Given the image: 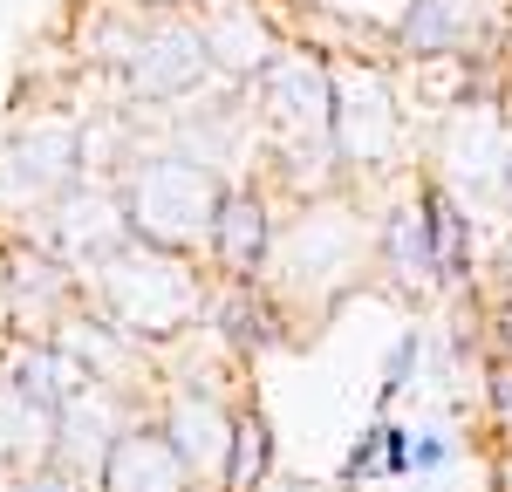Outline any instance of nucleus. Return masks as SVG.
<instances>
[{"instance_id":"nucleus-1","label":"nucleus","mask_w":512,"mask_h":492,"mask_svg":"<svg viewBox=\"0 0 512 492\" xmlns=\"http://www.w3.org/2000/svg\"><path fill=\"white\" fill-rule=\"evenodd\" d=\"M362 274H376V226L362 219L349 185H335L315 199H294V212L274 226V253L260 267V287L274 294V308L294 328L301 308H315V315L342 308Z\"/></svg>"},{"instance_id":"nucleus-2","label":"nucleus","mask_w":512,"mask_h":492,"mask_svg":"<svg viewBox=\"0 0 512 492\" xmlns=\"http://www.w3.org/2000/svg\"><path fill=\"white\" fill-rule=\"evenodd\" d=\"M246 89H253V123H260V144H267V171H274L294 199H315V192L349 185L342 164H335V144H328L335 62L321 48L287 41Z\"/></svg>"},{"instance_id":"nucleus-3","label":"nucleus","mask_w":512,"mask_h":492,"mask_svg":"<svg viewBox=\"0 0 512 492\" xmlns=\"http://www.w3.org/2000/svg\"><path fill=\"white\" fill-rule=\"evenodd\" d=\"M82 301L123 328L137 349H171L205 328L212 308V274L192 253H164V246L123 240L117 253H103L96 267H82Z\"/></svg>"},{"instance_id":"nucleus-4","label":"nucleus","mask_w":512,"mask_h":492,"mask_svg":"<svg viewBox=\"0 0 512 492\" xmlns=\"http://www.w3.org/2000/svg\"><path fill=\"white\" fill-rule=\"evenodd\" d=\"M226 192V171L198 158L185 144H158V151H130L117 171V199L130 219V240L164 246V253H192L205 246L212 205Z\"/></svg>"},{"instance_id":"nucleus-5","label":"nucleus","mask_w":512,"mask_h":492,"mask_svg":"<svg viewBox=\"0 0 512 492\" xmlns=\"http://www.w3.org/2000/svg\"><path fill=\"white\" fill-rule=\"evenodd\" d=\"M328 144L342 178H383L410 164V117L403 96L376 62H342L335 69V117H328Z\"/></svg>"},{"instance_id":"nucleus-6","label":"nucleus","mask_w":512,"mask_h":492,"mask_svg":"<svg viewBox=\"0 0 512 492\" xmlns=\"http://www.w3.org/2000/svg\"><path fill=\"white\" fill-rule=\"evenodd\" d=\"M274 192L267 178H226V192L212 205V226H205V246H198V267L212 281H260L267 253H274Z\"/></svg>"},{"instance_id":"nucleus-7","label":"nucleus","mask_w":512,"mask_h":492,"mask_svg":"<svg viewBox=\"0 0 512 492\" xmlns=\"http://www.w3.org/2000/svg\"><path fill=\"white\" fill-rule=\"evenodd\" d=\"M28 226H35V240L48 246V253H62L76 274L130 240V219H123L117 185H82V178H69L62 192H48Z\"/></svg>"},{"instance_id":"nucleus-8","label":"nucleus","mask_w":512,"mask_h":492,"mask_svg":"<svg viewBox=\"0 0 512 492\" xmlns=\"http://www.w3.org/2000/svg\"><path fill=\"white\" fill-rule=\"evenodd\" d=\"M123 82L137 103H192L198 89L212 82V62H205V41H198L192 14H158L137 28V48L123 55Z\"/></svg>"},{"instance_id":"nucleus-9","label":"nucleus","mask_w":512,"mask_h":492,"mask_svg":"<svg viewBox=\"0 0 512 492\" xmlns=\"http://www.w3.org/2000/svg\"><path fill=\"white\" fill-rule=\"evenodd\" d=\"M506 151H512V123L499 117V103L485 96H465L451 117H444V137H437V185L444 192H499V171H506Z\"/></svg>"},{"instance_id":"nucleus-10","label":"nucleus","mask_w":512,"mask_h":492,"mask_svg":"<svg viewBox=\"0 0 512 492\" xmlns=\"http://www.w3.org/2000/svg\"><path fill=\"white\" fill-rule=\"evenodd\" d=\"M192 21H198L212 76H226V82H253L287 48V35H280L274 14H267V0H198Z\"/></svg>"},{"instance_id":"nucleus-11","label":"nucleus","mask_w":512,"mask_h":492,"mask_svg":"<svg viewBox=\"0 0 512 492\" xmlns=\"http://www.w3.org/2000/svg\"><path fill=\"white\" fill-rule=\"evenodd\" d=\"M130 417H144L137 410V390H117V383H82V390H69L62 410H55V465H69L76 479H96L110 438H117Z\"/></svg>"},{"instance_id":"nucleus-12","label":"nucleus","mask_w":512,"mask_h":492,"mask_svg":"<svg viewBox=\"0 0 512 492\" xmlns=\"http://www.w3.org/2000/svg\"><path fill=\"white\" fill-rule=\"evenodd\" d=\"M198 486L205 479H192V465L171 451V438H164L151 417H130L117 438H110L96 479H89V492H198Z\"/></svg>"},{"instance_id":"nucleus-13","label":"nucleus","mask_w":512,"mask_h":492,"mask_svg":"<svg viewBox=\"0 0 512 492\" xmlns=\"http://www.w3.org/2000/svg\"><path fill=\"white\" fill-rule=\"evenodd\" d=\"M417 212H424V233H431L437 287H444V294L472 287V274H478V219H472V205L458 199V192H444L437 178H424V185H417Z\"/></svg>"},{"instance_id":"nucleus-14","label":"nucleus","mask_w":512,"mask_h":492,"mask_svg":"<svg viewBox=\"0 0 512 492\" xmlns=\"http://www.w3.org/2000/svg\"><path fill=\"white\" fill-rule=\"evenodd\" d=\"M376 274L396 294H444L437 287V260H431V233H424V212H417V192L396 199L376 219Z\"/></svg>"},{"instance_id":"nucleus-15","label":"nucleus","mask_w":512,"mask_h":492,"mask_svg":"<svg viewBox=\"0 0 512 492\" xmlns=\"http://www.w3.org/2000/svg\"><path fill=\"white\" fill-rule=\"evenodd\" d=\"M41 458H55V404H41L0 376V472H21Z\"/></svg>"},{"instance_id":"nucleus-16","label":"nucleus","mask_w":512,"mask_h":492,"mask_svg":"<svg viewBox=\"0 0 512 492\" xmlns=\"http://www.w3.org/2000/svg\"><path fill=\"white\" fill-rule=\"evenodd\" d=\"M219 492H260V486H274V424H267V410L253 404H239L233 417V438H226V465H219V479H212Z\"/></svg>"},{"instance_id":"nucleus-17","label":"nucleus","mask_w":512,"mask_h":492,"mask_svg":"<svg viewBox=\"0 0 512 492\" xmlns=\"http://www.w3.org/2000/svg\"><path fill=\"white\" fill-rule=\"evenodd\" d=\"M485 417L492 438L512 451V356H485Z\"/></svg>"},{"instance_id":"nucleus-18","label":"nucleus","mask_w":512,"mask_h":492,"mask_svg":"<svg viewBox=\"0 0 512 492\" xmlns=\"http://www.w3.org/2000/svg\"><path fill=\"white\" fill-rule=\"evenodd\" d=\"M0 492H89V479H76L55 458H41V465H21V472H0Z\"/></svg>"},{"instance_id":"nucleus-19","label":"nucleus","mask_w":512,"mask_h":492,"mask_svg":"<svg viewBox=\"0 0 512 492\" xmlns=\"http://www.w3.org/2000/svg\"><path fill=\"white\" fill-rule=\"evenodd\" d=\"M417 369H424V335H417V328H403V335L390 342V356H383V404H390L396 390H410V376H417Z\"/></svg>"},{"instance_id":"nucleus-20","label":"nucleus","mask_w":512,"mask_h":492,"mask_svg":"<svg viewBox=\"0 0 512 492\" xmlns=\"http://www.w3.org/2000/svg\"><path fill=\"white\" fill-rule=\"evenodd\" d=\"M376 472L383 479H410V431L383 417V431H376Z\"/></svg>"},{"instance_id":"nucleus-21","label":"nucleus","mask_w":512,"mask_h":492,"mask_svg":"<svg viewBox=\"0 0 512 492\" xmlns=\"http://www.w3.org/2000/svg\"><path fill=\"white\" fill-rule=\"evenodd\" d=\"M444 465H451V431H437V424L410 431V472H444Z\"/></svg>"},{"instance_id":"nucleus-22","label":"nucleus","mask_w":512,"mask_h":492,"mask_svg":"<svg viewBox=\"0 0 512 492\" xmlns=\"http://www.w3.org/2000/svg\"><path fill=\"white\" fill-rule=\"evenodd\" d=\"M376 431H383V417H369V431L349 445V465H342V479H349V486H362V479H383V472H376Z\"/></svg>"},{"instance_id":"nucleus-23","label":"nucleus","mask_w":512,"mask_h":492,"mask_svg":"<svg viewBox=\"0 0 512 492\" xmlns=\"http://www.w3.org/2000/svg\"><path fill=\"white\" fill-rule=\"evenodd\" d=\"M492 356H512V294H499L492 308Z\"/></svg>"},{"instance_id":"nucleus-24","label":"nucleus","mask_w":512,"mask_h":492,"mask_svg":"<svg viewBox=\"0 0 512 492\" xmlns=\"http://www.w3.org/2000/svg\"><path fill=\"white\" fill-rule=\"evenodd\" d=\"M492 274H499V294H512V233L492 246Z\"/></svg>"},{"instance_id":"nucleus-25","label":"nucleus","mask_w":512,"mask_h":492,"mask_svg":"<svg viewBox=\"0 0 512 492\" xmlns=\"http://www.w3.org/2000/svg\"><path fill=\"white\" fill-rule=\"evenodd\" d=\"M123 7H137V14H192L198 0H123Z\"/></svg>"},{"instance_id":"nucleus-26","label":"nucleus","mask_w":512,"mask_h":492,"mask_svg":"<svg viewBox=\"0 0 512 492\" xmlns=\"http://www.w3.org/2000/svg\"><path fill=\"white\" fill-rule=\"evenodd\" d=\"M492 199L506 205V219H512V151H506V171H499V192H492Z\"/></svg>"},{"instance_id":"nucleus-27","label":"nucleus","mask_w":512,"mask_h":492,"mask_svg":"<svg viewBox=\"0 0 512 492\" xmlns=\"http://www.w3.org/2000/svg\"><path fill=\"white\" fill-rule=\"evenodd\" d=\"M0 349H7V308H0Z\"/></svg>"},{"instance_id":"nucleus-28","label":"nucleus","mask_w":512,"mask_h":492,"mask_svg":"<svg viewBox=\"0 0 512 492\" xmlns=\"http://www.w3.org/2000/svg\"><path fill=\"white\" fill-rule=\"evenodd\" d=\"M198 492H219V486H212V479H205V486H198Z\"/></svg>"}]
</instances>
